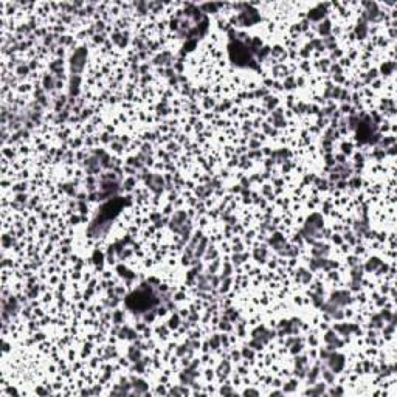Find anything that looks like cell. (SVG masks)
I'll use <instances>...</instances> for the list:
<instances>
[{
    "label": "cell",
    "mask_w": 397,
    "mask_h": 397,
    "mask_svg": "<svg viewBox=\"0 0 397 397\" xmlns=\"http://www.w3.org/2000/svg\"><path fill=\"white\" fill-rule=\"evenodd\" d=\"M148 185H149V188L152 191H155V193H160L163 189V180H161L160 175H151L149 180H148Z\"/></svg>",
    "instance_id": "obj_7"
},
{
    "label": "cell",
    "mask_w": 397,
    "mask_h": 397,
    "mask_svg": "<svg viewBox=\"0 0 397 397\" xmlns=\"http://www.w3.org/2000/svg\"><path fill=\"white\" fill-rule=\"evenodd\" d=\"M129 357H130V360H132V361H138V360H140V352H138V351H135V349L132 347L130 351H129Z\"/></svg>",
    "instance_id": "obj_12"
},
{
    "label": "cell",
    "mask_w": 397,
    "mask_h": 397,
    "mask_svg": "<svg viewBox=\"0 0 397 397\" xmlns=\"http://www.w3.org/2000/svg\"><path fill=\"white\" fill-rule=\"evenodd\" d=\"M323 376H324V379L328 380V382H332V374H331L329 371H328V372H323Z\"/></svg>",
    "instance_id": "obj_18"
},
{
    "label": "cell",
    "mask_w": 397,
    "mask_h": 397,
    "mask_svg": "<svg viewBox=\"0 0 397 397\" xmlns=\"http://www.w3.org/2000/svg\"><path fill=\"white\" fill-rule=\"evenodd\" d=\"M205 245H206V241L203 239V241H202V244H200V247H199V250H197V254H199V256L203 253V250H205Z\"/></svg>",
    "instance_id": "obj_17"
},
{
    "label": "cell",
    "mask_w": 397,
    "mask_h": 397,
    "mask_svg": "<svg viewBox=\"0 0 397 397\" xmlns=\"http://www.w3.org/2000/svg\"><path fill=\"white\" fill-rule=\"evenodd\" d=\"M245 395H248V394H253V395H258V391H253V389H247L245 392H244Z\"/></svg>",
    "instance_id": "obj_21"
},
{
    "label": "cell",
    "mask_w": 397,
    "mask_h": 397,
    "mask_svg": "<svg viewBox=\"0 0 397 397\" xmlns=\"http://www.w3.org/2000/svg\"><path fill=\"white\" fill-rule=\"evenodd\" d=\"M126 302H127V307L132 309L133 312L144 313V312L154 309V306L158 302V299H157V295L152 292L151 287H141V289L135 290L132 295H129Z\"/></svg>",
    "instance_id": "obj_2"
},
{
    "label": "cell",
    "mask_w": 397,
    "mask_h": 397,
    "mask_svg": "<svg viewBox=\"0 0 397 397\" xmlns=\"http://www.w3.org/2000/svg\"><path fill=\"white\" fill-rule=\"evenodd\" d=\"M293 389H295V382H292L286 386V391H293Z\"/></svg>",
    "instance_id": "obj_20"
},
{
    "label": "cell",
    "mask_w": 397,
    "mask_h": 397,
    "mask_svg": "<svg viewBox=\"0 0 397 397\" xmlns=\"http://www.w3.org/2000/svg\"><path fill=\"white\" fill-rule=\"evenodd\" d=\"M70 87H72V88H70V95L76 96L78 92H79V76L78 75L72 78V84H70Z\"/></svg>",
    "instance_id": "obj_9"
},
{
    "label": "cell",
    "mask_w": 397,
    "mask_h": 397,
    "mask_svg": "<svg viewBox=\"0 0 397 397\" xmlns=\"http://www.w3.org/2000/svg\"><path fill=\"white\" fill-rule=\"evenodd\" d=\"M316 377H318V368H313V369H312V374L309 376V382H310V383H313Z\"/></svg>",
    "instance_id": "obj_14"
},
{
    "label": "cell",
    "mask_w": 397,
    "mask_h": 397,
    "mask_svg": "<svg viewBox=\"0 0 397 397\" xmlns=\"http://www.w3.org/2000/svg\"><path fill=\"white\" fill-rule=\"evenodd\" d=\"M85 59H87V51L85 48H78L75 51V54L72 56V62H70V67H72V72L75 75L81 73L82 68L85 65Z\"/></svg>",
    "instance_id": "obj_4"
},
{
    "label": "cell",
    "mask_w": 397,
    "mask_h": 397,
    "mask_svg": "<svg viewBox=\"0 0 397 397\" xmlns=\"http://www.w3.org/2000/svg\"><path fill=\"white\" fill-rule=\"evenodd\" d=\"M45 87H47V88H51V87H53V79L48 78V76L45 78Z\"/></svg>",
    "instance_id": "obj_16"
},
{
    "label": "cell",
    "mask_w": 397,
    "mask_h": 397,
    "mask_svg": "<svg viewBox=\"0 0 397 397\" xmlns=\"http://www.w3.org/2000/svg\"><path fill=\"white\" fill-rule=\"evenodd\" d=\"M177 321H178V318H177V316H175V318H172V320H171V326H172V328H174V326H177V324H178V323H177Z\"/></svg>",
    "instance_id": "obj_22"
},
{
    "label": "cell",
    "mask_w": 397,
    "mask_h": 397,
    "mask_svg": "<svg viewBox=\"0 0 397 397\" xmlns=\"http://www.w3.org/2000/svg\"><path fill=\"white\" fill-rule=\"evenodd\" d=\"M392 68H394V64H386V65H383V73H385V75L391 73Z\"/></svg>",
    "instance_id": "obj_15"
},
{
    "label": "cell",
    "mask_w": 397,
    "mask_h": 397,
    "mask_svg": "<svg viewBox=\"0 0 397 397\" xmlns=\"http://www.w3.org/2000/svg\"><path fill=\"white\" fill-rule=\"evenodd\" d=\"M222 394H231L233 391H231V388L230 386H225V388H222V391H220Z\"/></svg>",
    "instance_id": "obj_19"
},
{
    "label": "cell",
    "mask_w": 397,
    "mask_h": 397,
    "mask_svg": "<svg viewBox=\"0 0 397 397\" xmlns=\"http://www.w3.org/2000/svg\"><path fill=\"white\" fill-rule=\"evenodd\" d=\"M323 227V219H321V216L320 214H313L309 220H307V225H306V233L309 234H316L318 233V230Z\"/></svg>",
    "instance_id": "obj_5"
},
{
    "label": "cell",
    "mask_w": 397,
    "mask_h": 397,
    "mask_svg": "<svg viewBox=\"0 0 397 397\" xmlns=\"http://www.w3.org/2000/svg\"><path fill=\"white\" fill-rule=\"evenodd\" d=\"M377 265H380V261H379V259H371V262L368 264V270L377 268Z\"/></svg>",
    "instance_id": "obj_13"
},
{
    "label": "cell",
    "mask_w": 397,
    "mask_h": 397,
    "mask_svg": "<svg viewBox=\"0 0 397 397\" xmlns=\"http://www.w3.org/2000/svg\"><path fill=\"white\" fill-rule=\"evenodd\" d=\"M230 54H231V59L234 61V64H238V65H248L247 62H253L248 48L239 42H233L230 45Z\"/></svg>",
    "instance_id": "obj_3"
},
{
    "label": "cell",
    "mask_w": 397,
    "mask_h": 397,
    "mask_svg": "<svg viewBox=\"0 0 397 397\" xmlns=\"http://www.w3.org/2000/svg\"><path fill=\"white\" fill-rule=\"evenodd\" d=\"M328 363H329L332 372L335 374V372H340V371L343 369V366H344V357L340 355V354H332V355L329 357Z\"/></svg>",
    "instance_id": "obj_6"
},
{
    "label": "cell",
    "mask_w": 397,
    "mask_h": 397,
    "mask_svg": "<svg viewBox=\"0 0 397 397\" xmlns=\"http://www.w3.org/2000/svg\"><path fill=\"white\" fill-rule=\"evenodd\" d=\"M133 386H135V389H137L138 394H143V392H146V389H148V385H146L143 380H137Z\"/></svg>",
    "instance_id": "obj_10"
},
{
    "label": "cell",
    "mask_w": 397,
    "mask_h": 397,
    "mask_svg": "<svg viewBox=\"0 0 397 397\" xmlns=\"http://www.w3.org/2000/svg\"><path fill=\"white\" fill-rule=\"evenodd\" d=\"M323 392H324V385H318L316 388L307 391V394H312V395H318V394H323Z\"/></svg>",
    "instance_id": "obj_11"
},
{
    "label": "cell",
    "mask_w": 397,
    "mask_h": 397,
    "mask_svg": "<svg viewBox=\"0 0 397 397\" xmlns=\"http://www.w3.org/2000/svg\"><path fill=\"white\" fill-rule=\"evenodd\" d=\"M332 302L335 304H340V306H344L349 302V293L347 292H337L332 295Z\"/></svg>",
    "instance_id": "obj_8"
},
{
    "label": "cell",
    "mask_w": 397,
    "mask_h": 397,
    "mask_svg": "<svg viewBox=\"0 0 397 397\" xmlns=\"http://www.w3.org/2000/svg\"><path fill=\"white\" fill-rule=\"evenodd\" d=\"M123 205H124V202H123L120 197H115V199L106 202V203L101 206L96 219L93 220V223H92L90 228H88L90 236L98 238V236L104 234V233L109 230L112 220H113L116 216H118V213L121 211Z\"/></svg>",
    "instance_id": "obj_1"
}]
</instances>
